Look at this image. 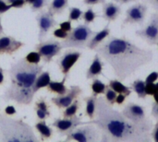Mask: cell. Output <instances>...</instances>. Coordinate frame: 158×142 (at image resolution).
Masks as SVG:
<instances>
[{
  "mask_svg": "<svg viewBox=\"0 0 158 142\" xmlns=\"http://www.w3.org/2000/svg\"><path fill=\"white\" fill-rule=\"evenodd\" d=\"M101 132L102 142H150L154 124H137L113 108L104 97H97L94 118L88 121Z\"/></svg>",
  "mask_w": 158,
  "mask_h": 142,
  "instance_id": "6da1fadb",
  "label": "cell"
},
{
  "mask_svg": "<svg viewBox=\"0 0 158 142\" xmlns=\"http://www.w3.org/2000/svg\"><path fill=\"white\" fill-rule=\"evenodd\" d=\"M113 69L118 79L124 81L154 59L152 49L141 48L123 37L109 36L95 50Z\"/></svg>",
  "mask_w": 158,
  "mask_h": 142,
  "instance_id": "7a4b0ae2",
  "label": "cell"
},
{
  "mask_svg": "<svg viewBox=\"0 0 158 142\" xmlns=\"http://www.w3.org/2000/svg\"><path fill=\"white\" fill-rule=\"evenodd\" d=\"M44 66L28 63L24 57L11 64L6 70L10 78V85L1 95L5 103L14 102L19 106L30 105L34 98L33 85L38 75L43 71Z\"/></svg>",
  "mask_w": 158,
  "mask_h": 142,
  "instance_id": "3957f363",
  "label": "cell"
},
{
  "mask_svg": "<svg viewBox=\"0 0 158 142\" xmlns=\"http://www.w3.org/2000/svg\"><path fill=\"white\" fill-rule=\"evenodd\" d=\"M0 141L39 142L31 125L22 119H14L5 114H0Z\"/></svg>",
  "mask_w": 158,
  "mask_h": 142,
  "instance_id": "277c9868",
  "label": "cell"
},
{
  "mask_svg": "<svg viewBox=\"0 0 158 142\" xmlns=\"http://www.w3.org/2000/svg\"><path fill=\"white\" fill-rule=\"evenodd\" d=\"M89 25L87 24H79L77 27L72 28L69 31V36L61 42L62 47L64 48H79L84 49L87 47L91 37L94 34Z\"/></svg>",
  "mask_w": 158,
  "mask_h": 142,
  "instance_id": "5b68a950",
  "label": "cell"
},
{
  "mask_svg": "<svg viewBox=\"0 0 158 142\" xmlns=\"http://www.w3.org/2000/svg\"><path fill=\"white\" fill-rule=\"evenodd\" d=\"M101 139V132L93 123H87L77 127L66 136V141L97 142Z\"/></svg>",
  "mask_w": 158,
  "mask_h": 142,
  "instance_id": "8992f818",
  "label": "cell"
},
{
  "mask_svg": "<svg viewBox=\"0 0 158 142\" xmlns=\"http://www.w3.org/2000/svg\"><path fill=\"white\" fill-rule=\"evenodd\" d=\"M34 49L41 55L44 63L49 64L53 61L55 56L58 55L61 53L63 47L61 42L51 38L46 41L43 40L39 42V43L35 44Z\"/></svg>",
  "mask_w": 158,
  "mask_h": 142,
  "instance_id": "52a82bcc",
  "label": "cell"
},
{
  "mask_svg": "<svg viewBox=\"0 0 158 142\" xmlns=\"http://www.w3.org/2000/svg\"><path fill=\"white\" fill-rule=\"evenodd\" d=\"M147 10L148 6L143 3H136L130 6L126 10V17L122 21L121 28L123 29L127 25H143Z\"/></svg>",
  "mask_w": 158,
  "mask_h": 142,
  "instance_id": "ba28073f",
  "label": "cell"
},
{
  "mask_svg": "<svg viewBox=\"0 0 158 142\" xmlns=\"http://www.w3.org/2000/svg\"><path fill=\"white\" fill-rule=\"evenodd\" d=\"M55 16L51 14L48 10H41L37 13L35 20L38 26V41H43L49 31L58 25V22L54 18Z\"/></svg>",
  "mask_w": 158,
  "mask_h": 142,
  "instance_id": "9c48e42d",
  "label": "cell"
},
{
  "mask_svg": "<svg viewBox=\"0 0 158 142\" xmlns=\"http://www.w3.org/2000/svg\"><path fill=\"white\" fill-rule=\"evenodd\" d=\"M135 34L149 45H156L158 43V12L151 14L148 23Z\"/></svg>",
  "mask_w": 158,
  "mask_h": 142,
  "instance_id": "30bf717a",
  "label": "cell"
},
{
  "mask_svg": "<svg viewBox=\"0 0 158 142\" xmlns=\"http://www.w3.org/2000/svg\"><path fill=\"white\" fill-rule=\"evenodd\" d=\"M87 123H88V121L83 122L81 120V117L78 116H75L69 117V118L56 117L54 119V122L51 124V127L56 128V133L59 134L60 137H64V136L69 135L77 127L87 124Z\"/></svg>",
  "mask_w": 158,
  "mask_h": 142,
  "instance_id": "8fae6325",
  "label": "cell"
},
{
  "mask_svg": "<svg viewBox=\"0 0 158 142\" xmlns=\"http://www.w3.org/2000/svg\"><path fill=\"white\" fill-rule=\"evenodd\" d=\"M121 113L125 117L137 124L144 125L153 123L152 120L147 117L145 108L143 105L135 103H128L122 109Z\"/></svg>",
  "mask_w": 158,
  "mask_h": 142,
  "instance_id": "7c38bea8",
  "label": "cell"
},
{
  "mask_svg": "<svg viewBox=\"0 0 158 142\" xmlns=\"http://www.w3.org/2000/svg\"><path fill=\"white\" fill-rule=\"evenodd\" d=\"M82 92H83V90L80 86L73 85V86H70L67 93H65L64 95H57L56 97H52L50 99V102L58 110H62L68 107L76 99H78L82 94Z\"/></svg>",
  "mask_w": 158,
  "mask_h": 142,
  "instance_id": "4fadbf2b",
  "label": "cell"
},
{
  "mask_svg": "<svg viewBox=\"0 0 158 142\" xmlns=\"http://www.w3.org/2000/svg\"><path fill=\"white\" fill-rule=\"evenodd\" d=\"M81 57V53L74 50H67L56 60V64L57 65L60 72L64 76H69L71 68L75 66V64Z\"/></svg>",
  "mask_w": 158,
  "mask_h": 142,
  "instance_id": "5bb4252c",
  "label": "cell"
},
{
  "mask_svg": "<svg viewBox=\"0 0 158 142\" xmlns=\"http://www.w3.org/2000/svg\"><path fill=\"white\" fill-rule=\"evenodd\" d=\"M23 46H25V43L13 36L4 34L0 36V55H12Z\"/></svg>",
  "mask_w": 158,
  "mask_h": 142,
  "instance_id": "9a60e30c",
  "label": "cell"
},
{
  "mask_svg": "<svg viewBox=\"0 0 158 142\" xmlns=\"http://www.w3.org/2000/svg\"><path fill=\"white\" fill-rule=\"evenodd\" d=\"M102 5V18L108 23L117 20L121 14L120 6L114 2H105Z\"/></svg>",
  "mask_w": 158,
  "mask_h": 142,
  "instance_id": "2e32d148",
  "label": "cell"
},
{
  "mask_svg": "<svg viewBox=\"0 0 158 142\" xmlns=\"http://www.w3.org/2000/svg\"><path fill=\"white\" fill-rule=\"evenodd\" d=\"M105 63L102 61L101 56L98 54H95L90 67H88L86 71V79H93L95 78H98L99 76H104L103 69H104Z\"/></svg>",
  "mask_w": 158,
  "mask_h": 142,
  "instance_id": "e0dca14e",
  "label": "cell"
},
{
  "mask_svg": "<svg viewBox=\"0 0 158 142\" xmlns=\"http://www.w3.org/2000/svg\"><path fill=\"white\" fill-rule=\"evenodd\" d=\"M110 28L109 23H107L105 28L99 31H95L94 34L91 37L89 43H87V48L90 50H95L106 39L110 36Z\"/></svg>",
  "mask_w": 158,
  "mask_h": 142,
  "instance_id": "ac0fdd59",
  "label": "cell"
},
{
  "mask_svg": "<svg viewBox=\"0 0 158 142\" xmlns=\"http://www.w3.org/2000/svg\"><path fill=\"white\" fill-rule=\"evenodd\" d=\"M34 111L38 120H46L51 116L50 105L45 97H40L35 102Z\"/></svg>",
  "mask_w": 158,
  "mask_h": 142,
  "instance_id": "d6986e66",
  "label": "cell"
},
{
  "mask_svg": "<svg viewBox=\"0 0 158 142\" xmlns=\"http://www.w3.org/2000/svg\"><path fill=\"white\" fill-rule=\"evenodd\" d=\"M34 128L39 133L40 140H49L54 136L53 128L46 124L45 120H39L34 125Z\"/></svg>",
  "mask_w": 158,
  "mask_h": 142,
  "instance_id": "ffe728a7",
  "label": "cell"
},
{
  "mask_svg": "<svg viewBox=\"0 0 158 142\" xmlns=\"http://www.w3.org/2000/svg\"><path fill=\"white\" fill-rule=\"evenodd\" d=\"M68 79H69V76H64L61 81L51 80L46 87V91L50 93H54L56 95H64L69 91V89L65 85Z\"/></svg>",
  "mask_w": 158,
  "mask_h": 142,
  "instance_id": "44dd1931",
  "label": "cell"
},
{
  "mask_svg": "<svg viewBox=\"0 0 158 142\" xmlns=\"http://www.w3.org/2000/svg\"><path fill=\"white\" fill-rule=\"evenodd\" d=\"M69 0H51L47 6L48 11L54 16L61 15L69 7Z\"/></svg>",
  "mask_w": 158,
  "mask_h": 142,
  "instance_id": "7402d4cb",
  "label": "cell"
},
{
  "mask_svg": "<svg viewBox=\"0 0 158 142\" xmlns=\"http://www.w3.org/2000/svg\"><path fill=\"white\" fill-rule=\"evenodd\" d=\"M50 81H51L50 72L49 71H44L43 70L38 75V77L35 79V82H34V85H33V88H32L34 94H36L41 89L46 88Z\"/></svg>",
  "mask_w": 158,
  "mask_h": 142,
  "instance_id": "603a6c76",
  "label": "cell"
},
{
  "mask_svg": "<svg viewBox=\"0 0 158 142\" xmlns=\"http://www.w3.org/2000/svg\"><path fill=\"white\" fill-rule=\"evenodd\" d=\"M110 89H112L113 91H115L118 94H124L127 97L130 96L132 93V90L131 87H128L126 85H124L122 83L121 80L119 79H109L108 85H107Z\"/></svg>",
  "mask_w": 158,
  "mask_h": 142,
  "instance_id": "cb8c5ba5",
  "label": "cell"
},
{
  "mask_svg": "<svg viewBox=\"0 0 158 142\" xmlns=\"http://www.w3.org/2000/svg\"><path fill=\"white\" fill-rule=\"evenodd\" d=\"M83 101L85 102V116H87L90 120H93L94 118L95 110H96V103H97V97L91 95L83 98Z\"/></svg>",
  "mask_w": 158,
  "mask_h": 142,
  "instance_id": "d4e9b609",
  "label": "cell"
},
{
  "mask_svg": "<svg viewBox=\"0 0 158 142\" xmlns=\"http://www.w3.org/2000/svg\"><path fill=\"white\" fill-rule=\"evenodd\" d=\"M130 87L131 88L132 91H134L138 98L139 99H142V100H145L147 95L145 93V81L138 79H135L132 83L130 84Z\"/></svg>",
  "mask_w": 158,
  "mask_h": 142,
  "instance_id": "484cf974",
  "label": "cell"
},
{
  "mask_svg": "<svg viewBox=\"0 0 158 142\" xmlns=\"http://www.w3.org/2000/svg\"><path fill=\"white\" fill-rule=\"evenodd\" d=\"M107 85L105 84L102 80L98 79L97 78L93 79L92 83L90 84V88L92 91V95L98 97L101 94H105L106 89H107Z\"/></svg>",
  "mask_w": 158,
  "mask_h": 142,
  "instance_id": "4316f807",
  "label": "cell"
},
{
  "mask_svg": "<svg viewBox=\"0 0 158 142\" xmlns=\"http://www.w3.org/2000/svg\"><path fill=\"white\" fill-rule=\"evenodd\" d=\"M80 108H81V102L78 98L72 103H70L68 107L65 108V110L62 112V116L64 118L73 117V116H77V113L80 110Z\"/></svg>",
  "mask_w": 158,
  "mask_h": 142,
  "instance_id": "83f0119b",
  "label": "cell"
},
{
  "mask_svg": "<svg viewBox=\"0 0 158 142\" xmlns=\"http://www.w3.org/2000/svg\"><path fill=\"white\" fill-rule=\"evenodd\" d=\"M98 17H99V15H98L97 13H95V12L94 11V8L92 7V6H90L86 9V11L83 12L81 18L83 19V21H84L85 24L89 25V24L93 23V22L95 20V18H98Z\"/></svg>",
  "mask_w": 158,
  "mask_h": 142,
  "instance_id": "f1b7e54d",
  "label": "cell"
},
{
  "mask_svg": "<svg viewBox=\"0 0 158 142\" xmlns=\"http://www.w3.org/2000/svg\"><path fill=\"white\" fill-rule=\"evenodd\" d=\"M83 11L76 6L69 7V19L71 21H79L82 17Z\"/></svg>",
  "mask_w": 158,
  "mask_h": 142,
  "instance_id": "f546056e",
  "label": "cell"
},
{
  "mask_svg": "<svg viewBox=\"0 0 158 142\" xmlns=\"http://www.w3.org/2000/svg\"><path fill=\"white\" fill-rule=\"evenodd\" d=\"M24 59L30 64L39 65V63L42 60V56L37 51H33V52H30L29 54H27V55L24 57Z\"/></svg>",
  "mask_w": 158,
  "mask_h": 142,
  "instance_id": "4dcf8cb0",
  "label": "cell"
},
{
  "mask_svg": "<svg viewBox=\"0 0 158 142\" xmlns=\"http://www.w3.org/2000/svg\"><path fill=\"white\" fill-rule=\"evenodd\" d=\"M50 0H34L31 5V10L32 12H39L43 10L45 6H48Z\"/></svg>",
  "mask_w": 158,
  "mask_h": 142,
  "instance_id": "1f68e13d",
  "label": "cell"
},
{
  "mask_svg": "<svg viewBox=\"0 0 158 142\" xmlns=\"http://www.w3.org/2000/svg\"><path fill=\"white\" fill-rule=\"evenodd\" d=\"M117 96H118V93L115 91H113L112 89H110L109 87H107V89L105 92V99L110 105L113 106L116 103Z\"/></svg>",
  "mask_w": 158,
  "mask_h": 142,
  "instance_id": "d6a6232c",
  "label": "cell"
},
{
  "mask_svg": "<svg viewBox=\"0 0 158 142\" xmlns=\"http://www.w3.org/2000/svg\"><path fill=\"white\" fill-rule=\"evenodd\" d=\"M69 32L65 31V30H63L62 29L58 28V29L54 30V31H53V36H54L55 38H56V39L64 40V39H66V38L69 36Z\"/></svg>",
  "mask_w": 158,
  "mask_h": 142,
  "instance_id": "836d02e7",
  "label": "cell"
},
{
  "mask_svg": "<svg viewBox=\"0 0 158 142\" xmlns=\"http://www.w3.org/2000/svg\"><path fill=\"white\" fill-rule=\"evenodd\" d=\"M157 91L156 83H145V93L147 96H153Z\"/></svg>",
  "mask_w": 158,
  "mask_h": 142,
  "instance_id": "e575fe53",
  "label": "cell"
},
{
  "mask_svg": "<svg viewBox=\"0 0 158 142\" xmlns=\"http://www.w3.org/2000/svg\"><path fill=\"white\" fill-rule=\"evenodd\" d=\"M158 79V72L157 71H153L151 72L145 79V83H156Z\"/></svg>",
  "mask_w": 158,
  "mask_h": 142,
  "instance_id": "d590c367",
  "label": "cell"
},
{
  "mask_svg": "<svg viewBox=\"0 0 158 142\" xmlns=\"http://www.w3.org/2000/svg\"><path fill=\"white\" fill-rule=\"evenodd\" d=\"M58 25H59V28L62 29V30H65V31L69 32V31L72 30L71 20H69V19H68V20H66V21H63V22H60V23H58Z\"/></svg>",
  "mask_w": 158,
  "mask_h": 142,
  "instance_id": "8d00e7d4",
  "label": "cell"
},
{
  "mask_svg": "<svg viewBox=\"0 0 158 142\" xmlns=\"http://www.w3.org/2000/svg\"><path fill=\"white\" fill-rule=\"evenodd\" d=\"M10 9H12L10 4H6L4 0H0V15L5 14Z\"/></svg>",
  "mask_w": 158,
  "mask_h": 142,
  "instance_id": "74e56055",
  "label": "cell"
},
{
  "mask_svg": "<svg viewBox=\"0 0 158 142\" xmlns=\"http://www.w3.org/2000/svg\"><path fill=\"white\" fill-rule=\"evenodd\" d=\"M26 5L27 3L25 0H15L10 4L11 8H23Z\"/></svg>",
  "mask_w": 158,
  "mask_h": 142,
  "instance_id": "f35d334b",
  "label": "cell"
},
{
  "mask_svg": "<svg viewBox=\"0 0 158 142\" xmlns=\"http://www.w3.org/2000/svg\"><path fill=\"white\" fill-rule=\"evenodd\" d=\"M4 114L8 116H15L17 114V110L13 105H7L4 109Z\"/></svg>",
  "mask_w": 158,
  "mask_h": 142,
  "instance_id": "ab89813d",
  "label": "cell"
},
{
  "mask_svg": "<svg viewBox=\"0 0 158 142\" xmlns=\"http://www.w3.org/2000/svg\"><path fill=\"white\" fill-rule=\"evenodd\" d=\"M151 138L155 142H158V119H156V123L151 130Z\"/></svg>",
  "mask_w": 158,
  "mask_h": 142,
  "instance_id": "60d3db41",
  "label": "cell"
},
{
  "mask_svg": "<svg viewBox=\"0 0 158 142\" xmlns=\"http://www.w3.org/2000/svg\"><path fill=\"white\" fill-rule=\"evenodd\" d=\"M106 0H83V4L86 6H95L99 4H104Z\"/></svg>",
  "mask_w": 158,
  "mask_h": 142,
  "instance_id": "b9f144b4",
  "label": "cell"
},
{
  "mask_svg": "<svg viewBox=\"0 0 158 142\" xmlns=\"http://www.w3.org/2000/svg\"><path fill=\"white\" fill-rule=\"evenodd\" d=\"M151 115L153 117L156 119H158V103L153 102L152 103V110H151Z\"/></svg>",
  "mask_w": 158,
  "mask_h": 142,
  "instance_id": "7bdbcfd3",
  "label": "cell"
},
{
  "mask_svg": "<svg viewBox=\"0 0 158 142\" xmlns=\"http://www.w3.org/2000/svg\"><path fill=\"white\" fill-rule=\"evenodd\" d=\"M126 99H127V96H126V95L120 94V93H119V94H118V96H117V98H116V103L121 105V104H123V103H125Z\"/></svg>",
  "mask_w": 158,
  "mask_h": 142,
  "instance_id": "ee69618b",
  "label": "cell"
},
{
  "mask_svg": "<svg viewBox=\"0 0 158 142\" xmlns=\"http://www.w3.org/2000/svg\"><path fill=\"white\" fill-rule=\"evenodd\" d=\"M145 3H148L156 12H158V0H143Z\"/></svg>",
  "mask_w": 158,
  "mask_h": 142,
  "instance_id": "f6af8a7d",
  "label": "cell"
},
{
  "mask_svg": "<svg viewBox=\"0 0 158 142\" xmlns=\"http://www.w3.org/2000/svg\"><path fill=\"white\" fill-rule=\"evenodd\" d=\"M5 71L6 70L2 67H0V86L4 85L5 83V75H4Z\"/></svg>",
  "mask_w": 158,
  "mask_h": 142,
  "instance_id": "bcb514c9",
  "label": "cell"
},
{
  "mask_svg": "<svg viewBox=\"0 0 158 142\" xmlns=\"http://www.w3.org/2000/svg\"><path fill=\"white\" fill-rule=\"evenodd\" d=\"M113 1H115V2H117V3H118L120 5H125V4H129L131 2H136L138 0H113Z\"/></svg>",
  "mask_w": 158,
  "mask_h": 142,
  "instance_id": "7dc6e473",
  "label": "cell"
},
{
  "mask_svg": "<svg viewBox=\"0 0 158 142\" xmlns=\"http://www.w3.org/2000/svg\"><path fill=\"white\" fill-rule=\"evenodd\" d=\"M4 33H5V30H4V28H3V25H2L1 15H0V35H3Z\"/></svg>",
  "mask_w": 158,
  "mask_h": 142,
  "instance_id": "c3c4849f",
  "label": "cell"
},
{
  "mask_svg": "<svg viewBox=\"0 0 158 142\" xmlns=\"http://www.w3.org/2000/svg\"><path fill=\"white\" fill-rule=\"evenodd\" d=\"M153 97H154V102L155 103H158V91L153 95Z\"/></svg>",
  "mask_w": 158,
  "mask_h": 142,
  "instance_id": "681fc988",
  "label": "cell"
},
{
  "mask_svg": "<svg viewBox=\"0 0 158 142\" xmlns=\"http://www.w3.org/2000/svg\"><path fill=\"white\" fill-rule=\"evenodd\" d=\"M25 1H26L27 5H30V6H31V5L33 2H34V0H25Z\"/></svg>",
  "mask_w": 158,
  "mask_h": 142,
  "instance_id": "f907efd6",
  "label": "cell"
},
{
  "mask_svg": "<svg viewBox=\"0 0 158 142\" xmlns=\"http://www.w3.org/2000/svg\"><path fill=\"white\" fill-rule=\"evenodd\" d=\"M4 1H5L6 4H11V3H12L13 1H15V0H4Z\"/></svg>",
  "mask_w": 158,
  "mask_h": 142,
  "instance_id": "816d5d0a",
  "label": "cell"
},
{
  "mask_svg": "<svg viewBox=\"0 0 158 142\" xmlns=\"http://www.w3.org/2000/svg\"><path fill=\"white\" fill-rule=\"evenodd\" d=\"M156 88H157V91H158V82H156Z\"/></svg>",
  "mask_w": 158,
  "mask_h": 142,
  "instance_id": "f5cc1de1",
  "label": "cell"
},
{
  "mask_svg": "<svg viewBox=\"0 0 158 142\" xmlns=\"http://www.w3.org/2000/svg\"><path fill=\"white\" fill-rule=\"evenodd\" d=\"M156 45H157V47H158V43H156Z\"/></svg>",
  "mask_w": 158,
  "mask_h": 142,
  "instance_id": "db71d44e",
  "label": "cell"
},
{
  "mask_svg": "<svg viewBox=\"0 0 158 142\" xmlns=\"http://www.w3.org/2000/svg\"><path fill=\"white\" fill-rule=\"evenodd\" d=\"M0 111H1V108H0Z\"/></svg>",
  "mask_w": 158,
  "mask_h": 142,
  "instance_id": "11a10c76",
  "label": "cell"
}]
</instances>
